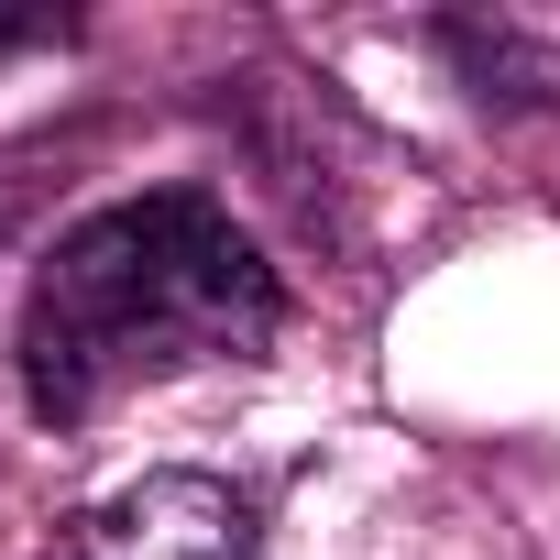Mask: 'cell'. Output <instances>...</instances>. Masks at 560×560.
I'll return each instance as SVG.
<instances>
[{
  "label": "cell",
  "mask_w": 560,
  "mask_h": 560,
  "mask_svg": "<svg viewBox=\"0 0 560 560\" xmlns=\"http://www.w3.org/2000/svg\"><path fill=\"white\" fill-rule=\"evenodd\" d=\"M287 298L253 231L209 187H143L89 209L23 298V407L45 429L100 418L110 396L187 374V363H242L275 341Z\"/></svg>",
  "instance_id": "1"
},
{
  "label": "cell",
  "mask_w": 560,
  "mask_h": 560,
  "mask_svg": "<svg viewBox=\"0 0 560 560\" xmlns=\"http://www.w3.org/2000/svg\"><path fill=\"white\" fill-rule=\"evenodd\" d=\"M56 560H253V505L220 472H143L110 505H89Z\"/></svg>",
  "instance_id": "2"
},
{
  "label": "cell",
  "mask_w": 560,
  "mask_h": 560,
  "mask_svg": "<svg viewBox=\"0 0 560 560\" xmlns=\"http://www.w3.org/2000/svg\"><path fill=\"white\" fill-rule=\"evenodd\" d=\"M67 23H45V12H0V56H23V45H56Z\"/></svg>",
  "instance_id": "3"
}]
</instances>
